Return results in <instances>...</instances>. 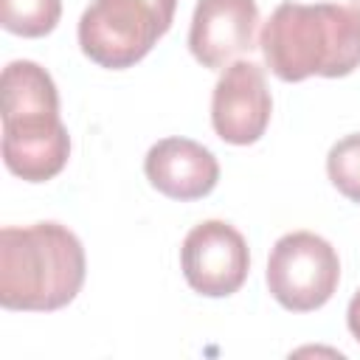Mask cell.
I'll list each match as a JSON object with an SVG mask.
<instances>
[{"label":"cell","mask_w":360,"mask_h":360,"mask_svg":"<svg viewBox=\"0 0 360 360\" xmlns=\"http://www.w3.org/2000/svg\"><path fill=\"white\" fill-rule=\"evenodd\" d=\"M84 248L59 222L0 231V304L20 312H53L84 284Z\"/></svg>","instance_id":"2"},{"label":"cell","mask_w":360,"mask_h":360,"mask_svg":"<svg viewBox=\"0 0 360 360\" xmlns=\"http://www.w3.org/2000/svg\"><path fill=\"white\" fill-rule=\"evenodd\" d=\"M352 3H354V8H360V0H352Z\"/></svg>","instance_id":"13"},{"label":"cell","mask_w":360,"mask_h":360,"mask_svg":"<svg viewBox=\"0 0 360 360\" xmlns=\"http://www.w3.org/2000/svg\"><path fill=\"white\" fill-rule=\"evenodd\" d=\"M346 323H349V332L354 335V340L360 343V290L352 295L349 301V309H346Z\"/></svg>","instance_id":"12"},{"label":"cell","mask_w":360,"mask_h":360,"mask_svg":"<svg viewBox=\"0 0 360 360\" xmlns=\"http://www.w3.org/2000/svg\"><path fill=\"white\" fill-rule=\"evenodd\" d=\"M340 281L338 250L312 231L284 233L267 259V290L290 312L323 307Z\"/></svg>","instance_id":"4"},{"label":"cell","mask_w":360,"mask_h":360,"mask_svg":"<svg viewBox=\"0 0 360 360\" xmlns=\"http://www.w3.org/2000/svg\"><path fill=\"white\" fill-rule=\"evenodd\" d=\"M326 174L332 180V186L343 197L360 202V132L340 138L329 149V155H326Z\"/></svg>","instance_id":"11"},{"label":"cell","mask_w":360,"mask_h":360,"mask_svg":"<svg viewBox=\"0 0 360 360\" xmlns=\"http://www.w3.org/2000/svg\"><path fill=\"white\" fill-rule=\"evenodd\" d=\"M177 0H93L79 17V45L101 68L141 62L172 28Z\"/></svg>","instance_id":"3"},{"label":"cell","mask_w":360,"mask_h":360,"mask_svg":"<svg viewBox=\"0 0 360 360\" xmlns=\"http://www.w3.org/2000/svg\"><path fill=\"white\" fill-rule=\"evenodd\" d=\"M143 172L149 183L172 200H200L214 191L219 180L217 158L191 138H163L146 158Z\"/></svg>","instance_id":"9"},{"label":"cell","mask_w":360,"mask_h":360,"mask_svg":"<svg viewBox=\"0 0 360 360\" xmlns=\"http://www.w3.org/2000/svg\"><path fill=\"white\" fill-rule=\"evenodd\" d=\"M70 155V135L59 112H28L3 118V163L28 183L56 177Z\"/></svg>","instance_id":"7"},{"label":"cell","mask_w":360,"mask_h":360,"mask_svg":"<svg viewBox=\"0 0 360 360\" xmlns=\"http://www.w3.org/2000/svg\"><path fill=\"white\" fill-rule=\"evenodd\" d=\"M256 25V0H197L188 48L202 68H225L233 56L253 48Z\"/></svg>","instance_id":"8"},{"label":"cell","mask_w":360,"mask_h":360,"mask_svg":"<svg viewBox=\"0 0 360 360\" xmlns=\"http://www.w3.org/2000/svg\"><path fill=\"white\" fill-rule=\"evenodd\" d=\"M62 17V0H0V22L20 37H45Z\"/></svg>","instance_id":"10"},{"label":"cell","mask_w":360,"mask_h":360,"mask_svg":"<svg viewBox=\"0 0 360 360\" xmlns=\"http://www.w3.org/2000/svg\"><path fill=\"white\" fill-rule=\"evenodd\" d=\"M267 68L281 82L349 76L360 65V8L340 3H281L259 37Z\"/></svg>","instance_id":"1"},{"label":"cell","mask_w":360,"mask_h":360,"mask_svg":"<svg viewBox=\"0 0 360 360\" xmlns=\"http://www.w3.org/2000/svg\"><path fill=\"white\" fill-rule=\"evenodd\" d=\"M180 267L194 292L208 298L233 295L250 270L248 242L233 225L222 219H205L186 233Z\"/></svg>","instance_id":"5"},{"label":"cell","mask_w":360,"mask_h":360,"mask_svg":"<svg viewBox=\"0 0 360 360\" xmlns=\"http://www.w3.org/2000/svg\"><path fill=\"white\" fill-rule=\"evenodd\" d=\"M270 112L273 98L256 62H233L219 73L211 96V124L225 143H256L270 124Z\"/></svg>","instance_id":"6"}]
</instances>
